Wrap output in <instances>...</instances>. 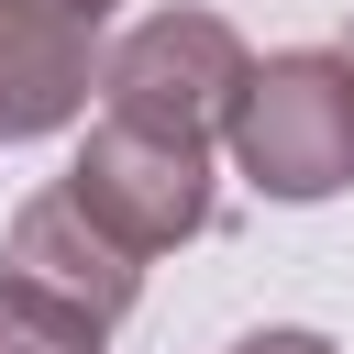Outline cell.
I'll list each match as a JSON object with an SVG mask.
<instances>
[{"label":"cell","mask_w":354,"mask_h":354,"mask_svg":"<svg viewBox=\"0 0 354 354\" xmlns=\"http://www.w3.org/2000/svg\"><path fill=\"white\" fill-rule=\"evenodd\" d=\"M66 199L122 243V254H177L210 232V144H177V133H144V122H88L77 166H66Z\"/></svg>","instance_id":"obj_3"},{"label":"cell","mask_w":354,"mask_h":354,"mask_svg":"<svg viewBox=\"0 0 354 354\" xmlns=\"http://www.w3.org/2000/svg\"><path fill=\"white\" fill-rule=\"evenodd\" d=\"M100 88V44L88 22H66L55 0H0V144L66 133Z\"/></svg>","instance_id":"obj_5"},{"label":"cell","mask_w":354,"mask_h":354,"mask_svg":"<svg viewBox=\"0 0 354 354\" xmlns=\"http://www.w3.org/2000/svg\"><path fill=\"white\" fill-rule=\"evenodd\" d=\"M55 11H66V22H88V33H100V22H111V11H122V0H55Z\"/></svg>","instance_id":"obj_8"},{"label":"cell","mask_w":354,"mask_h":354,"mask_svg":"<svg viewBox=\"0 0 354 354\" xmlns=\"http://www.w3.org/2000/svg\"><path fill=\"white\" fill-rule=\"evenodd\" d=\"M343 66H354V44H343Z\"/></svg>","instance_id":"obj_9"},{"label":"cell","mask_w":354,"mask_h":354,"mask_svg":"<svg viewBox=\"0 0 354 354\" xmlns=\"http://www.w3.org/2000/svg\"><path fill=\"white\" fill-rule=\"evenodd\" d=\"M243 77H254V55L221 11H155L100 55V111L144 122V133H177V144H221Z\"/></svg>","instance_id":"obj_2"},{"label":"cell","mask_w":354,"mask_h":354,"mask_svg":"<svg viewBox=\"0 0 354 354\" xmlns=\"http://www.w3.org/2000/svg\"><path fill=\"white\" fill-rule=\"evenodd\" d=\"M221 354H332L321 332H254V343H221Z\"/></svg>","instance_id":"obj_7"},{"label":"cell","mask_w":354,"mask_h":354,"mask_svg":"<svg viewBox=\"0 0 354 354\" xmlns=\"http://www.w3.org/2000/svg\"><path fill=\"white\" fill-rule=\"evenodd\" d=\"M111 332L88 321V310H66V299H44V288H22L11 266H0V354H100Z\"/></svg>","instance_id":"obj_6"},{"label":"cell","mask_w":354,"mask_h":354,"mask_svg":"<svg viewBox=\"0 0 354 354\" xmlns=\"http://www.w3.org/2000/svg\"><path fill=\"white\" fill-rule=\"evenodd\" d=\"M0 266L22 277V288H44V299H66V310H88L100 332L144 299V254H122L66 188H44V199H22L11 210V243H0Z\"/></svg>","instance_id":"obj_4"},{"label":"cell","mask_w":354,"mask_h":354,"mask_svg":"<svg viewBox=\"0 0 354 354\" xmlns=\"http://www.w3.org/2000/svg\"><path fill=\"white\" fill-rule=\"evenodd\" d=\"M221 144H232V166H243L266 199H288V210L354 188V66H343V44H288V55H266V66L243 77Z\"/></svg>","instance_id":"obj_1"}]
</instances>
